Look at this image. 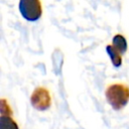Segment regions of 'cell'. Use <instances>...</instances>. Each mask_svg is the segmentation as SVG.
Returning <instances> with one entry per match:
<instances>
[{"instance_id":"obj_3","label":"cell","mask_w":129,"mask_h":129,"mask_svg":"<svg viewBox=\"0 0 129 129\" xmlns=\"http://www.w3.org/2000/svg\"><path fill=\"white\" fill-rule=\"evenodd\" d=\"M19 11L27 21H36L42 14L41 3L39 0H20Z\"/></svg>"},{"instance_id":"obj_4","label":"cell","mask_w":129,"mask_h":129,"mask_svg":"<svg viewBox=\"0 0 129 129\" xmlns=\"http://www.w3.org/2000/svg\"><path fill=\"white\" fill-rule=\"evenodd\" d=\"M30 102L32 107L38 111H44L48 109L51 103L49 92L43 87L36 88L30 97Z\"/></svg>"},{"instance_id":"obj_1","label":"cell","mask_w":129,"mask_h":129,"mask_svg":"<svg viewBox=\"0 0 129 129\" xmlns=\"http://www.w3.org/2000/svg\"><path fill=\"white\" fill-rule=\"evenodd\" d=\"M105 96L110 106L114 110L119 111L129 102V87L120 83L112 84L106 89Z\"/></svg>"},{"instance_id":"obj_2","label":"cell","mask_w":129,"mask_h":129,"mask_svg":"<svg viewBox=\"0 0 129 129\" xmlns=\"http://www.w3.org/2000/svg\"><path fill=\"white\" fill-rule=\"evenodd\" d=\"M127 50V41L122 34H116L113 37L112 44L106 46V51L109 54L111 61L115 68L122 64V55Z\"/></svg>"},{"instance_id":"obj_5","label":"cell","mask_w":129,"mask_h":129,"mask_svg":"<svg viewBox=\"0 0 129 129\" xmlns=\"http://www.w3.org/2000/svg\"><path fill=\"white\" fill-rule=\"evenodd\" d=\"M0 129H19L17 123L12 119V112L10 110L9 105L5 100H1L0 104Z\"/></svg>"}]
</instances>
